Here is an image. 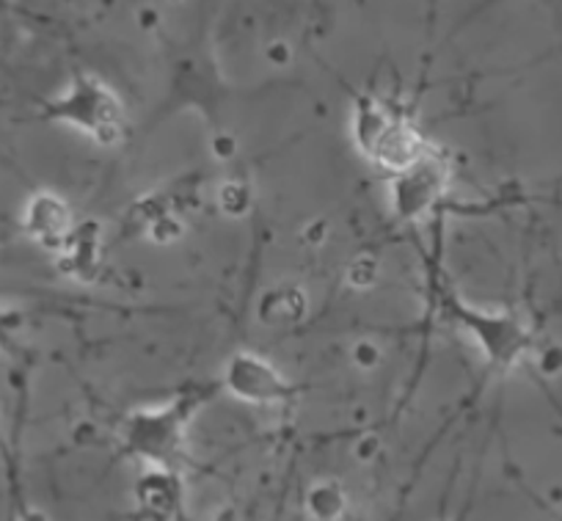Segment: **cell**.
I'll return each mask as SVG.
<instances>
[{
    "mask_svg": "<svg viewBox=\"0 0 562 521\" xmlns=\"http://www.w3.org/2000/svg\"><path fill=\"white\" fill-rule=\"evenodd\" d=\"M226 387L232 389V395L251 400V403H273V400H284L290 395L288 381L276 373V367L254 354H237L229 362Z\"/></svg>",
    "mask_w": 562,
    "mask_h": 521,
    "instance_id": "1",
    "label": "cell"
},
{
    "mask_svg": "<svg viewBox=\"0 0 562 521\" xmlns=\"http://www.w3.org/2000/svg\"><path fill=\"white\" fill-rule=\"evenodd\" d=\"M441 177H445V166L436 163L430 152L419 163H414L408 171L400 174L397 188H394V208L400 210V215L414 219V215L425 213L439 197Z\"/></svg>",
    "mask_w": 562,
    "mask_h": 521,
    "instance_id": "2",
    "label": "cell"
},
{
    "mask_svg": "<svg viewBox=\"0 0 562 521\" xmlns=\"http://www.w3.org/2000/svg\"><path fill=\"white\" fill-rule=\"evenodd\" d=\"M25 230L45 248H64L69 241V210L53 193H40L25 208Z\"/></svg>",
    "mask_w": 562,
    "mask_h": 521,
    "instance_id": "3",
    "label": "cell"
}]
</instances>
